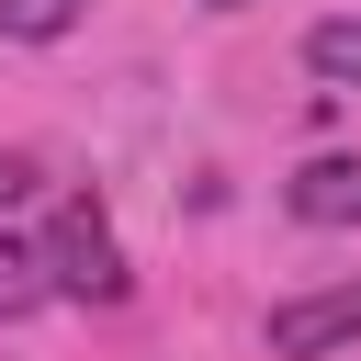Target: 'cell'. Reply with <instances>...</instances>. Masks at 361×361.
<instances>
[{
  "mask_svg": "<svg viewBox=\"0 0 361 361\" xmlns=\"http://www.w3.org/2000/svg\"><path fill=\"white\" fill-rule=\"evenodd\" d=\"M350 338H361V282H327V293L271 305V361H327Z\"/></svg>",
  "mask_w": 361,
  "mask_h": 361,
  "instance_id": "2",
  "label": "cell"
},
{
  "mask_svg": "<svg viewBox=\"0 0 361 361\" xmlns=\"http://www.w3.org/2000/svg\"><path fill=\"white\" fill-rule=\"evenodd\" d=\"M23 192H34V158H11V147H0V214H11Z\"/></svg>",
  "mask_w": 361,
  "mask_h": 361,
  "instance_id": "7",
  "label": "cell"
},
{
  "mask_svg": "<svg viewBox=\"0 0 361 361\" xmlns=\"http://www.w3.org/2000/svg\"><path fill=\"white\" fill-rule=\"evenodd\" d=\"M282 203H293V226H361V158L338 147V158H305L293 180H282Z\"/></svg>",
  "mask_w": 361,
  "mask_h": 361,
  "instance_id": "3",
  "label": "cell"
},
{
  "mask_svg": "<svg viewBox=\"0 0 361 361\" xmlns=\"http://www.w3.org/2000/svg\"><path fill=\"white\" fill-rule=\"evenodd\" d=\"M203 11H237V0H203Z\"/></svg>",
  "mask_w": 361,
  "mask_h": 361,
  "instance_id": "8",
  "label": "cell"
},
{
  "mask_svg": "<svg viewBox=\"0 0 361 361\" xmlns=\"http://www.w3.org/2000/svg\"><path fill=\"white\" fill-rule=\"evenodd\" d=\"M79 11H90V0H0V34H11V45H56Z\"/></svg>",
  "mask_w": 361,
  "mask_h": 361,
  "instance_id": "6",
  "label": "cell"
},
{
  "mask_svg": "<svg viewBox=\"0 0 361 361\" xmlns=\"http://www.w3.org/2000/svg\"><path fill=\"white\" fill-rule=\"evenodd\" d=\"M305 68H316L327 90H361V11H338V23H316V34H305Z\"/></svg>",
  "mask_w": 361,
  "mask_h": 361,
  "instance_id": "4",
  "label": "cell"
},
{
  "mask_svg": "<svg viewBox=\"0 0 361 361\" xmlns=\"http://www.w3.org/2000/svg\"><path fill=\"white\" fill-rule=\"evenodd\" d=\"M56 293V271H45V248L34 237H0V316H34Z\"/></svg>",
  "mask_w": 361,
  "mask_h": 361,
  "instance_id": "5",
  "label": "cell"
},
{
  "mask_svg": "<svg viewBox=\"0 0 361 361\" xmlns=\"http://www.w3.org/2000/svg\"><path fill=\"white\" fill-rule=\"evenodd\" d=\"M45 271H56V293L68 305H124L135 293V271H124V237H113V214L90 203V192H68L56 214H45Z\"/></svg>",
  "mask_w": 361,
  "mask_h": 361,
  "instance_id": "1",
  "label": "cell"
}]
</instances>
